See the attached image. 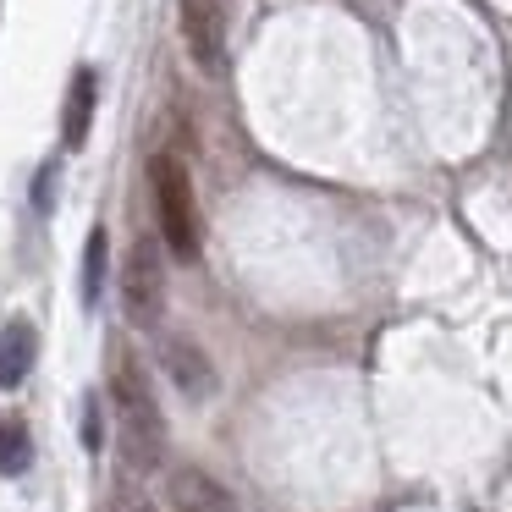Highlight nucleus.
Returning a JSON list of instances; mask_svg holds the SVG:
<instances>
[{
    "instance_id": "6e6552de",
    "label": "nucleus",
    "mask_w": 512,
    "mask_h": 512,
    "mask_svg": "<svg viewBox=\"0 0 512 512\" xmlns=\"http://www.w3.org/2000/svg\"><path fill=\"white\" fill-rule=\"evenodd\" d=\"M89 122H94V72H78V78H72V94H67V116H61L67 149L89 144Z\"/></svg>"
},
{
    "instance_id": "20e7f679",
    "label": "nucleus",
    "mask_w": 512,
    "mask_h": 512,
    "mask_svg": "<svg viewBox=\"0 0 512 512\" xmlns=\"http://www.w3.org/2000/svg\"><path fill=\"white\" fill-rule=\"evenodd\" d=\"M160 369H166L171 386H177L188 402H210L215 391H221L215 364L204 358L199 342H188V336H171V342H160Z\"/></svg>"
},
{
    "instance_id": "39448f33",
    "label": "nucleus",
    "mask_w": 512,
    "mask_h": 512,
    "mask_svg": "<svg viewBox=\"0 0 512 512\" xmlns=\"http://www.w3.org/2000/svg\"><path fill=\"white\" fill-rule=\"evenodd\" d=\"M177 17H182L188 56L199 61L204 72H215L221 56H226V12H221V0H177Z\"/></svg>"
},
{
    "instance_id": "0eeeda50",
    "label": "nucleus",
    "mask_w": 512,
    "mask_h": 512,
    "mask_svg": "<svg viewBox=\"0 0 512 512\" xmlns=\"http://www.w3.org/2000/svg\"><path fill=\"white\" fill-rule=\"evenodd\" d=\"M34 353H39V336L28 320H12L0 331V391H17L34 369Z\"/></svg>"
},
{
    "instance_id": "7ed1b4c3",
    "label": "nucleus",
    "mask_w": 512,
    "mask_h": 512,
    "mask_svg": "<svg viewBox=\"0 0 512 512\" xmlns=\"http://www.w3.org/2000/svg\"><path fill=\"white\" fill-rule=\"evenodd\" d=\"M122 309L138 331L160 320L166 309V248L155 237H138L133 254H127V276H122Z\"/></svg>"
},
{
    "instance_id": "f8f14e48",
    "label": "nucleus",
    "mask_w": 512,
    "mask_h": 512,
    "mask_svg": "<svg viewBox=\"0 0 512 512\" xmlns=\"http://www.w3.org/2000/svg\"><path fill=\"white\" fill-rule=\"evenodd\" d=\"M127 512H160V507H149V501H133V507H127Z\"/></svg>"
},
{
    "instance_id": "9b49d317",
    "label": "nucleus",
    "mask_w": 512,
    "mask_h": 512,
    "mask_svg": "<svg viewBox=\"0 0 512 512\" xmlns=\"http://www.w3.org/2000/svg\"><path fill=\"white\" fill-rule=\"evenodd\" d=\"M100 441H105V424H100V402H83V446L89 452H100Z\"/></svg>"
},
{
    "instance_id": "f03ea898",
    "label": "nucleus",
    "mask_w": 512,
    "mask_h": 512,
    "mask_svg": "<svg viewBox=\"0 0 512 512\" xmlns=\"http://www.w3.org/2000/svg\"><path fill=\"white\" fill-rule=\"evenodd\" d=\"M149 188H155V215H160V237H166L171 259L193 265L199 259V210H193V182L182 171V160L160 155L149 166Z\"/></svg>"
},
{
    "instance_id": "1a4fd4ad",
    "label": "nucleus",
    "mask_w": 512,
    "mask_h": 512,
    "mask_svg": "<svg viewBox=\"0 0 512 512\" xmlns=\"http://www.w3.org/2000/svg\"><path fill=\"white\" fill-rule=\"evenodd\" d=\"M100 287H105V226H94V232H89V254H83V276H78L83 303H100Z\"/></svg>"
},
{
    "instance_id": "423d86ee",
    "label": "nucleus",
    "mask_w": 512,
    "mask_h": 512,
    "mask_svg": "<svg viewBox=\"0 0 512 512\" xmlns=\"http://www.w3.org/2000/svg\"><path fill=\"white\" fill-rule=\"evenodd\" d=\"M166 501H171V512H243L232 490H226L215 474H204V468H171L166 474Z\"/></svg>"
},
{
    "instance_id": "9d476101",
    "label": "nucleus",
    "mask_w": 512,
    "mask_h": 512,
    "mask_svg": "<svg viewBox=\"0 0 512 512\" xmlns=\"http://www.w3.org/2000/svg\"><path fill=\"white\" fill-rule=\"evenodd\" d=\"M34 463V441L23 424H0V474H23Z\"/></svg>"
},
{
    "instance_id": "f257e3e1",
    "label": "nucleus",
    "mask_w": 512,
    "mask_h": 512,
    "mask_svg": "<svg viewBox=\"0 0 512 512\" xmlns=\"http://www.w3.org/2000/svg\"><path fill=\"white\" fill-rule=\"evenodd\" d=\"M111 391H116V408H122L127 463H133L138 474H155L160 457H166V419H160V408H155V391H149V380H144V364H138V358H122Z\"/></svg>"
}]
</instances>
